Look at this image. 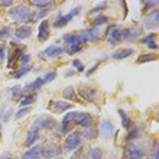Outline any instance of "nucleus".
<instances>
[{
	"instance_id": "4",
	"label": "nucleus",
	"mask_w": 159,
	"mask_h": 159,
	"mask_svg": "<svg viewBox=\"0 0 159 159\" xmlns=\"http://www.w3.org/2000/svg\"><path fill=\"white\" fill-rule=\"evenodd\" d=\"M80 12H81V7H74V9L71 10L70 12L67 13L66 15H63V16H58L57 19L55 20L54 22H53V27L54 28H63L65 27L66 25L68 24L69 21H71V20L73 19V17L78 16L80 14Z\"/></svg>"
},
{
	"instance_id": "5",
	"label": "nucleus",
	"mask_w": 159,
	"mask_h": 159,
	"mask_svg": "<svg viewBox=\"0 0 159 159\" xmlns=\"http://www.w3.org/2000/svg\"><path fill=\"white\" fill-rule=\"evenodd\" d=\"M143 27L147 30H155L159 25V11L157 9L148 13L147 16L143 18Z\"/></svg>"
},
{
	"instance_id": "17",
	"label": "nucleus",
	"mask_w": 159,
	"mask_h": 159,
	"mask_svg": "<svg viewBox=\"0 0 159 159\" xmlns=\"http://www.w3.org/2000/svg\"><path fill=\"white\" fill-rule=\"evenodd\" d=\"M126 156L129 159H142L143 152L136 144L129 143L126 147Z\"/></svg>"
},
{
	"instance_id": "20",
	"label": "nucleus",
	"mask_w": 159,
	"mask_h": 159,
	"mask_svg": "<svg viewBox=\"0 0 159 159\" xmlns=\"http://www.w3.org/2000/svg\"><path fill=\"white\" fill-rule=\"evenodd\" d=\"M32 32H33L32 27H30L28 25H20V27H18L15 30V36H16L17 39L22 40L30 37L32 35Z\"/></svg>"
},
{
	"instance_id": "2",
	"label": "nucleus",
	"mask_w": 159,
	"mask_h": 159,
	"mask_svg": "<svg viewBox=\"0 0 159 159\" xmlns=\"http://www.w3.org/2000/svg\"><path fill=\"white\" fill-rule=\"evenodd\" d=\"M63 39L70 47L69 54H74V53L79 52L82 49L84 43L79 34H65L63 36Z\"/></svg>"
},
{
	"instance_id": "14",
	"label": "nucleus",
	"mask_w": 159,
	"mask_h": 159,
	"mask_svg": "<svg viewBox=\"0 0 159 159\" xmlns=\"http://www.w3.org/2000/svg\"><path fill=\"white\" fill-rule=\"evenodd\" d=\"M43 147L42 144L31 148L22 155V159H40V157H43Z\"/></svg>"
},
{
	"instance_id": "40",
	"label": "nucleus",
	"mask_w": 159,
	"mask_h": 159,
	"mask_svg": "<svg viewBox=\"0 0 159 159\" xmlns=\"http://www.w3.org/2000/svg\"><path fill=\"white\" fill-rule=\"evenodd\" d=\"M72 65H73V67L79 71V72H83L84 69H85V67H84V65L81 63V61H79V60H74V61H72Z\"/></svg>"
},
{
	"instance_id": "48",
	"label": "nucleus",
	"mask_w": 159,
	"mask_h": 159,
	"mask_svg": "<svg viewBox=\"0 0 159 159\" xmlns=\"http://www.w3.org/2000/svg\"><path fill=\"white\" fill-rule=\"evenodd\" d=\"M53 159H63V158H61V157H56V158H53Z\"/></svg>"
},
{
	"instance_id": "10",
	"label": "nucleus",
	"mask_w": 159,
	"mask_h": 159,
	"mask_svg": "<svg viewBox=\"0 0 159 159\" xmlns=\"http://www.w3.org/2000/svg\"><path fill=\"white\" fill-rule=\"evenodd\" d=\"M30 61H31L30 54H25L21 56V66L13 73L14 79H20L22 75H25L30 70Z\"/></svg>"
},
{
	"instance_id": "26",
	"label": "nucleus",
	"mask_w": 159,
	"mask_h": 159,
	"mask_svg": "<svg viewBox=\"0 0 159 159\" xmlns=\"http://www.w3.org/2000/svg\"><path fill=\"white\" fill-rule=\"evenodd\" d=\"M82 135H83L87 140H92V139H94V138H97L98 130H97V129H94V127L88 126V127H85V129L82 132Z\"/></svg>"
},
{
	"instance_id": "27",
	"label": "nucleus",
	"mask_w": 159,
	"mask_h": 159,
	"mask_svg": "<svg viewBox=\"0 0 159 159\" xmlns=\"http://www.w3.org/2000/svg\"><path fill=\"white\" fill-rule=\"evenodd\" d=\"M120 115V118H121V123H122V126L124 129H129V127L132 126V121H130V118L127 116L126 112L124 111L123 109H119L118 110Z\"/></svg>"
},
{
	"instance_id": "46",
	"label": "nucleus",
	"mask_w": 159,
	"mask_h": 159,
	"mask_svg": "<svg viewBox=\"0 0 159 159\" xmlns=\"http://www.w3.org/2000/svg\"><path fill=\"white\" fill-rule=\"evenodd\" d=\"M158 2L157 1H150V2H147V7H152V6H156Z\"/></svg>"
},
{
	"instance_id": "11",
	"label": "nucleus",
	"mask_w": 159,
	"mask_h": 159,
	"mask_svg": "<svg viewBox=\"0 0 159 159\" xmlns=\"http://www.w3.org/2000/svg\"><path fill=\"white\" fill-rule=\"evenodd\" d=\"M97 93H98V90H97L94 87L81 86L79 88V94H80V96H81L83 99H85L86 101H89V102H93L94 101Z\"/></svg>"
},
{
	"instance_id": "42",
	"label": "nucleus",
	"mask_w": 159,
	"mask_h": 159,
	"mask_svg": "<svg viewBox=\"0 0 159 159\" xmlns=\"http://www.w3.org/2000/svg\"><path fill=\"white\" fill-rule=\"evenodd\" d=\"M100 63H101V61H98V63L96 64V65H93L92 67L89 69V70H87V72H86V75H90V74L92 73V72H94V71L97 70V68L99 67V65H100Z\"/></svg>"
},
{
	"instance_id": "38",
	"label": "nucleus",
	"mask_w": 159,
	"mask_h": 159,
	"mask_svg": "<svg viewBox=\"0 0 159 159\" xmlns=\"http://www.w3.org/2000/svg\"><path fill=\"white\" fill-rule=\"evenodd\" d=\"M30 110H31V107L30 106H25V107H22L21 109H19L18 111L16 112V115H15V117L18 119V118H21V117H24L25 115H28L30 112Z\"/></svg>"
},
{
	"instance_id": "15",
	"label": "nucleus",
	"mask_w": 159,
	"mask_h": 159,
	"mask_svg": "<svg viewBox=\"0 0 159 159\" xmlns=\"http://www.w3.org/2000/svg\"><path fill=\"white\" fill-rule=\"evenodd\" d=\"M39 129H40V127L38 126L37 124L33 123V125L30 127L29 132H28L27 139H25V144L27 145V147H30V145H32L33 143H34L35 141L37 140L38 135H39Z\"/></svg>"
},
{
	"instance_id": "21",
	"label": "nucleus",
	"mask_w": 159,
	"mask_h": 159,
	"mask_svg": "<svg viewBox=\"0 0 159 159\" xmlns=\"http://www.w3.org/2000/svg\"><path fill=\"white\" fill-rule=\"evenodd\" d=\"M43 84H45V82H43V78H37L36 80H34L33 82H31V83L28 84V85L25 86L21 91H20V94H24V93H25V92H29V91L37 90V89H39Z\"/></svg>"
},
{
	"instance_id": "36",
	"label": "nucleus",
	"mask_w": 159,
	"mask_h": 159,
	"mask_svg": "<svg viewBox=\"0 0 159 159\" xmlns=\"http://www.w3.org/2000/svg\"><path fill=\"white\" fill-rule=\"evenodd\" d=\"M55 76H56V71H50V72L46 73L45 75L42 76V78H43V82H45V84H46V83H50V82H52L53 80L55 79Z\"/></svg>"
},
{
	"instance_id": "24",
	"label": "nucleus",
	"mask_w": 159,
	"mask_h": 159,
	"mask_svg": "<svg viewBox=\"0 0 159 159\" xmlns=\"http://www.w3.org/2000/svg\"><path fill=\"white\" fill-rule=\"evenodd\" d=\"M63 97L68 101H75L78 99V94L72 86H67L63 90Z\"/></svg>"
},
{
	"instance_id": "18",
	"label": "nucleus",
	"mask_w": 159,
	"mask_h": 159,
	"mask_svg": "<svg viewBox=\"0 0 159 159\" xmlns=\"http://www.w3.org/2000/svg\"><path fill=\"white\" fill-rule=\"evenodd\" d=\"M73 105L68 103L66 101H55V102H51V106L50 108L53 112L56 114H60V112H64L66 110L72 108Z\"/></svg>"
},
{
	"instance_id": "33",
	"label": "nucleus",
	"mask_w": 159,
	"mask_h": 159,
	"mask_svg": "<svg viewBox=\"0 0 159 159\" xmlns=\"http://www.w3.org/2000/svg\"><path fill=\"white\" fill-rule=\"evenodd\" d=\"M35 99H36V97L34 96V94H28L27 97H25V99L21 100V102H20V105L21 106H29V105H31L32 103H34Z\"/></svg>"
},
{
	"instance_id": "29",
	"label": "nucleus",
	"mask_w": 159,
	"mask_h": 159,
	"mask_svg": "<svg viewBox=\"0 0 159 159\" xmlns=\"http://www.w3.org/2000/svg\"><path fill=\"white\" fill-rule=\"evenodd\" d=\"M108 21V17L105 15H99V16L94 17V19L91 21V28H99L100 25H103L104 24Z\"/></svg>"
},
{
	"instance_id": "13",
	"label": "nucleus",
	"mask_w": 159,
	"mask_h": 159,
	"mask_svg": "<svg viewBox=\"0 0 159 159\" xmlns=\"http://www.w3.org/2000/svg\"><path fill=\"white\" fill-rule=\"evenodd\" d=\"M110 31L108 37H107V43L110 45H116L118 42H120L121 39H123V35H124V31L122 29H119L116 25H110Z\"/></svg>"
},
{
	"instance_id": "47",
	"label": "nucleus",
	"mask_w": 159,
	"mask_h": 159,
	"mask_svg": "<svg viewBox=\"0 0 159 159\" xmlns=\"http://www.w3.org/2000/svg\"><path fill=\"white\" fill-rule=\"evenodd\" d=\"M148 159H158V153L156 152L155 154H153V155H151V157Z\"/></svg>"
},
{
	"instance_id": "44",
	"label": "nucleus",
	"mask_w": 159,
	"mask_h": 159,
	"mask_svg": "<svg viewBox=\"0 0 159 159\" xmlns=\"http://www.w3.org/2000/svg\"><path fill=\"white\" fill-rule=\"evenodd\" d=\"M12 3H13L12 0H4V1H2L0 4H1L2 7H10V6H12Z\"/></svg>"
},
{
	"instance_id": "30",
	"label": "nucleus",
	"mask_w": 159,
	"mask_h": 159,
	"mask_svg": "<svg viewBox=\"0 0 159 159\" xmlns=\"http://www.w3.org/2000/svg\"><path fill=\"white\" fill-rule=\"evenodd\" d=\"M103 157V152L100 148H93L89 151L88 159H102Z\"/></svg>"
},
{
	"instance_id": "22",
	"label": "nucleus",
	"mask_w": 159,
	"mask_h": 159,
	"mask_svg": "<svg viewBox=\"0 0 159 159\" xmlns=\"http://www.w3.org/2000/svg\"><path fill=\"white\" fill-rule=\"evenodd\" d=\"M124 31V35H123V39H125L126 42H134L136 38L138 37V35L141 33L139 28L133 27L129 29H123Z\"/></svg>"
},
{
	"instance_id": "37",
	"label": "nucleus",
	"mask_w": 159,
	"mask_h": 159,
	"mask_svg": "<svg viewBox=\"0 0 159 159\" xmlns=\"http://www.w3.org/2000/svg\"><path fill=\"white\" fill-rule=\"evenodd\" d=\"M32 4L39 7H47L48 6H50V1L48 0H32Z\"/></svg>"
},
{
	"instance_id": "39",
	"label": "nucleus",
	"mask_w": 159,
	"mask_h": 159,
	"mask_svg": "<svg viewBox=\"0 0 159 159\" xmlns=\"http://www.w3.org/2000/svg\"><path fill=\"white\" fill-rule=\"evenodd\" d=\"M69 159H83V148L81 147L76 148V151L70 156Z\"/></svg>"
},
{
	"instance_id": "45",
	"label": "nucleus",
	"mask_w": 159,
	"mask_h": 159,
	"mask_svg": "<svg viewBox=\"0 0 159 159\" xmlns=\"http://www.w3.org/2000/svg\"><path fill=\"white\" fill-rule=\"evenodd\" d=\"M3 58H4V52H3V49H2V48L0 47V64L2 63Z\"/></svg>"
},
{
	"instance_id": "12",
	"label": "nucleus",
	"mask_w": 159,
	"mask_h": 159,
	"mask_svg": "<svg viewBox=\"0 0 159 159\" xmlns=\"http://www.w3.org/2000/svg\"><path fill=\"white\" fill-rule=\"evenodd\" d=\"M100 132H101V136L105 139H109L112 137L115 132V126L109 120L103 119L101 122V127H100Z\"/></svg>"
},
{
	"instance_id": "41",
	"label": "nucleus",
	"mask_w": 159,
	"mask_h": 159,
	"mask_svg": "<svg viewBox=\"0 0 159 159\" xmlns=\"http://www.w3.org/2000/svg\"><path fill=\"white\" fill-rule=\"evenodd\" d=\"M137 137H138L137 129H130V132L129 133V136H127L129 140H130V139H135V138H137Z\"/></svg>"
},
{
	"instance_id": "25",
	"label": "nucleus",
	"mask_w": 159,
	"mask_h": 159,
	"mask_svg": "<svg viewBox=\"0 0 159 159\" xmlns=\"http://www.w3.org/2000/svg\"><path fill=\"white\" fill-rule=\"evenodd\" d=\"M155 34H148L141 39V42L148 46L150 49H157V43L155 40Z\"/></svg>"
},
{
	"instance_id": "7",
	"label": "nucleus",
	"mask_w": 159,
	"mask_h": 159,
	"mask_svg": "<svg viewBox=\"0 0 159 159\" xmlns=\"http://www.w3.org/2000/svg\"><path fill=\"white\" fill-rule=\"evenodd\" d=\"M80 144H81V133L79 132H72L71 134H69L64 142V147L67 151L76 150Z\"/></svg>"
},
{
	"instance_id": "49",
	"label": "nucleus",
	"mask_w": 159,
	"mask_h": 159,
	"mask_svg": "<svg viewBox=\"0 0 159 159\" xmlns=\"http://www.w3.org/2000/svg\"><path fill=\"white\" fill-rule=\"evenodd\" d=\"M0 137H1V135H0Z\"/></svg>"
},
{
	"instance_id": "32",
	"label": "nucleus",
	"mask_w": 159,
	"mask_h": 159,
	"mask_svg": "<svg viewBox=\"0 0 159 159\" xmlns=\"http://www.w3.org/2000/svg\"><path fill=\"white\" fill-rule=\"evenodd\" d=\"M48 13H49V9H48V7H42V9L38 10V11L33 15L32 21H36V20L43 18V17H45Z\"/></svg>"
},
{
	"instance_id": "34",
	"label": "nucleus",
	"mask_w": 159,
	"mask_h": 159,
	"mask_svg": "<svg viewBox=\"0 0 159 159\" xmlns=\"http://www.w3.org/2000/svg\"><path fill=\"white\" fill-rule=\"evenodd\" d=\"M11 115H12V109L4 107L3 109H1V112H0V119H2L1 121L3 122H7V120L11 117Z\"/></svg>"
},
{
	"instance_id": "9",
	"label": "nucleus",
	"mask_w": 159,
	"mask_h": 159,
	"mask_svg": "<svg viewBox=\"0 0 159 159\" xmlns=\"http://www.w3.org/2000/svg\"><path fill=\"white\" fill-rule=\"evenodd\" d=\"M103 31L99 28H90L88 30H83L80 34L83 42H92L94 39H98L101 36Z\"/></svg>"
},
{
	"instance_id": "6",
	"label": "nucleus",
	"mask_w": 159,
	"mask_h": 159,
	"mask_svg": "<svg viewBox=\"0 0 159 159\" xmlns=\"http://www.w3.org/2000/svg\"><path fill=\"white\" fill-rule=\"evenodd\" d=\"M63 153V148L61 144L57 143H49L43 148V157L46 159H52L56 158Z\"/></svg>"
},
{
	"instance_id": "16",
	"label": "nucleus",
	"mask_w": 159,
	"mask_h": 159,
	"mask_svg": "<svg viewBox=\"0 0 159 159\" xmlns=\"http://www.w3.org/2000/svg\"><path fill=\"white\" fill-rule=\"evenodd\" d=\"M49 36H50V25H49V21L46 19V20H43V21L40 22L39 27H38L37 37L39 40L45 42V40H47L48 38H49Z\"/></svg>"
},
{
	"instance_id": "31",
	"label": "nucleus",
	"mask_w": 159,
	"mask_h": 159,
	"mask_svg": "<svg viewBox=\"0 0 159 159\" xmlns=\"http://www.w3.org/2000/svg\"><path fill=\"white\" fill-rule=\"evenodd\" d=\"M157 54L156 53H147V54H141L137 58V61L139 63H144V61H151L154 60H157Z\"/></svg>"
},
{
	"instance_id": "43",
	"label": "nucleus",
	"mask_w": 159,
	"mask_h": 159,
	"mask_svg": "<svg viewBox=\"0 0 159 159\" xmlns=\"http://www.w3.org/2000/svg\"><path fill=\"white\" fill-rule=\"evenodd\" d=\"M105 7H106V3H100L99 6H97L96 7H93V9L91 10L90 13H94V12H98L100 10H104Z\"/></svg>"
},
{
	"instance_id": "35",
	"label": "nucleus",
	"mask_w": 159,
	"mask_h": 159,
	"mask_svg": "<svg viewBox=\"0 0 159 159\" xmlns=\"http://www.w3.org/2000/svg\"><path fill=\"white\" fill-rule=\"evenodd\" d=\"M12 31L9 27H4L0 30V38L1 39H7V38L11 37Z\"/></svg>"
},
{
	"instance_id": "3",
	"label": "nucleus",
	"mask_w": 159,
	"mask_h": 159,
	"mask_svg": "<svg viewBox=\"0 0 159 159\" xmlns=\"http://www.w3.org/2000/svg\"><path fill=\"white\" fill-rule=\"evenodd\" d=\"M74 123L75 125L82 127H88L92 123V116L88 112H78L73 111L72 119H71V124Z\"/></svg>"
},
{
	"instance_id": "1",
	"label": "nucleus",
	"mask_w": 159,
	"mask_h": 159,
	"mask_svg": "<svg viewBox=\"0 0 159 159\" xmlns=\"http://www.w3.org/2000/svg\"><path fill=\"white\" fill-rule=\"evenodd\" d=\"M33 15H34V13L31 10V7L25 6V4L15 7L14 9H12L10 11V16H11L12 19L21 22H27L32 20Z\"/></svg>"
},
{
	"instance_id": "28",
	"label": "nucleus",
	"mask_w": 159,
	"mask_h": 159,
	"mask_svg": "<svg viewBox=\"0 0 159 159\" xmlns=\"http://www.w3.org/2000/svg\"><path fill=\"white\" fill-rule=\"evenodd\" d=\"M20 56H21V49L16 48L15 50H13L11 55H10V60H9V64H7V66H9V67H12L14 64L17 63V61L19 60Z\"/></svg>"
},
{
	"instance_id": "8",
	"label": "nucleus",
	"mask_w": 159,
	"mask_h": 159,
	"mask_svg": "<svg viewBox=\"0 0 159 159\" xmlns=\"http://www.w3.org/2000/svg\"><path fill=\"white\" fill-rule=\"evenodd\" d=\"M35 124H37L40 129H53L56 127V120L53 117L48 116V115H45V116L39 117L38 119H36L34 121Z\"/></svg>"
},
{
	"instance_id": "23",
	"label": "nucleus",
	"mask_w": 159,
	"mask_h": 159,
	"mask_svg": "<svg viewBox=\"0 0 159 159\" xmlns=\"http://www.w3.org/2000/svg\"><path fill=\"white\" fill-rule=\"evenodd\" d=\"M133 53H134V49H132V48H125V49H121L114 52L111 54V57L116 58V60H123V58H126L130 56Z\"/></svg>"
},
{
	"instance_id": "19",
	"label": "nucleus",
	"mask_w": 159,
	"mask_h": 159,
	"mask_svg": "<svg viewBox=\"0 0 159 159\" xmlns=\"http://www.w3.org/2000/svg\"><path fill=\"white\" fill-rule=\"evenodd\" d=\"M61 52H63V49H61V47H58V46H56V45H53L43 50V52L40 53V56L43 58H55L56 56L60 55Z\"/></svg>"
}]
</instances>
